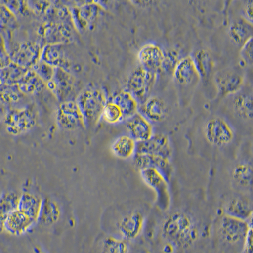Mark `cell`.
Listing matches in <instances>:
<instances>
[{
    "instance_id": "obj_35",
    "label": "cell",
    "mask_w": 253,
    "mask_h": 253,
    "mask_svg": "<svg viewBox=\"0 0 253 253\" xmlns=\"http://www.w3.org/2000/svg\"><path fill=\"white\" fill-rule=\"evenodd\" d=\"M233 109L237 116L244 119L253 118V96L252 94L237 95L233 100Z\"/></svg>"
},
{
    "instance_id": "obj_44",
    "label": "cell",
    "mask_w": 253,
    "mask_h": 253,
    "mask_svg": "<svg viewBox=\"0 0 253 253\" xmlns=\"http://www.w3.org/2000/svg\"><path fill=\"white\" fill-rule=\"evenodd\" d=\"M12 62L10 54L6 48L3 36L0 34V69L8 66Z\"/></svg>"
},
{
    "instance_id": "obj_18",
    "label": "cell",
    "mask_w": 253,
    "mask_h": 253,
    "mask_svg": "<svg viewBox=\"0 0 253 253\" xmlns=\"http://www.w3.org/2000/svg\"><path fill=\"white\" fill-rule=\"evenodd\" d=\"M35 223L28 215L17 209L9 214L6 218L3 230L13 236H21L28 232Z\"/></svg>"
},
{
    "instance_id": "obj_3",
    "label": "cell",
    "mask_w": 253,
    "mask_h": 253,
    "mask_svg": "<svg viewBox=\"0 0 253 253\" xmlns=\"http://www.w3.org/2000/svg\"><path fill=\"white\" fill-rule=\"evenodd\" d=\"M37 123V113L33 105L13 108L4 116V123L9 134L19 135L33 129Z\"/></svg>"
},
{
    "instance_id": "obj_37",
    "label": "cell",
    "mask_w": 253,
    "mask_h": 253,
    "mask_svg": "<svg viewBox=\"0 0 253 253\" xmlns=\"http://www.w3.org/2000/svg\"><path fill=\"white\" fill-rule=\"evenodd\" d=\"M128 251L129 248L124 239L108 236L103 241V253H128Z\"/></svg>"
},
{
    "instance_id": "obj_28",
    "label": "cell",
    "mask_w": 253,
    "mask_h": 253,
    "mask_svg": "<svg viewBox=\"0 0 253 253\" xmlns=\"http://www.w3.org/2000/svg\"><path fill=\"white\" fill-rule=\"evenodd\" d=\"M112 151L115 156L121 159L134 158L137 151V142L129 135H121L113 142Z\"/></svg>"
},
{
    "instance_id": "obj_29",
    "label": "cell",
    "mask_w": 253,
    "mask_h": 253,
    "mask_svg": "<svg viewBox=\"0 0 253 253\" xmlns=\"http://www.w3.org/2000/svg\"><path fill=\"white\" fill-rule=\"evenodd\" d=\"M60 216L61 208L56 200L49 198L42 199L38 221L42 224L51 225L59 220Z\"/></svg>"
},
{
    "instance_id": "obj_31",
    "label": "cell",
    "mask_w": 253,
    "mask_h": 253,
    "mask_svg": "<svg viewBox=\"0 0 253 253\" xmlns=\"http://www.w3.org/2000/svg\"><path fill=\"white\" fill-rule=\"evenodd\" d=\"M192 57L198 76L203 79L209 78L213 69V58L209 52L205 49H199Z\"/></svg>"
},
{
    "instance_id": "obj_4",
    "label": "cell",
    "mask_w": 253,
    "mask_h": 253,
    "mask_svg": "<svg viewBox=\"0 0 253 253\" xmlns=\"http://www.w3.org/2000/svg\"><path fill=\"white\" fill-rule=\"evenodd\" d=\"M157 74L142 66L135 68L126 79V91L130 92L137 101H144L155 84Z\"/></svg>"
},
{
    "instance_id": "obj_11",
    "label": "cell",
    "mask_w": 253,
    "mask_h": 253,
    "mask_svg": "<svg viewBox=\"0 0 253 253\" xmlns=\"http://www.w3.org/2000/svg\"><path fill=\"white\" fill-rule=\"evenodd\" d=\"M56 121L63 129L72 130L85 126L82 113L74 101L60 103L56 112Z\"/></svg>"
},
{
    "instance_id": "obj_40",
    "label": "cell",
    "mask_w": 253,
    "mask_h": 253,
    "mask_svg": "<svg viewBox=\"0 0 253 253\" xmlns=\"http://www.w3.org/2000/svg\"><path fill=\"white\" fill-rule=\"evenodd\" d=\"M179 60V56H178L177 51L169 50L164 52L162 71L166 72L167 74H173L174 70H175Z\"/></svg>"
},
{
    "instance_id": "obj_33",
    "label": "cell",
    "mask_w": 253,
    "mask_h": 253,
    "mask_svg": "<svg viewBox=\"0 0 253 253\" xmlns=\"http://www.w3.org/2000/svg\"><path fill=\"white\" fill-rule=\"evenodd\" d=\"M28 70L12 62L8 66L0 69V81L5 84L17 85Z\"/></svg>"
},
{
    "instance_id": "obj_2",
    "label": "cell",
    "mask_w": 253,
    "mask_h": 253,
    "mask_svg": "<svg viewBox=\"0 0 253 253\" xmlns=\"http://www.w3.org/2000/svg\"><path fill=\"white\" fill-rule=\"evenodd\" d=\"M76 102L82 113L85 126H90L98 123L102 117L107 98L100 88L88 87L76 97Z\"/></svg>"
},
{
    "instance_id": "obj_30",
    "label": "cell",
    "mask_w": 253,
    "mask_h": 253,
    "mask_svg": "<svg viewBox=\"0 0 253 253\" xmlns=\"http://www.w3.org/2000/svg\"><path fill=\"white\" fill-rule=\"evenodd\" d=\"M231 176L235 183L244 188L252 186L253 167L250 163L242 162L233 167Z\"/></svg>"
},
{
    "instance_id": "obj_45",
    "label": "cell",
    "mask_w": 253,
    "mask_h": 253,
    "mask_svg": "<svg viewBox=\"0 0 253 253\" xmlns=\"http://www.w3.org/2000/svg\"><path fill=\"white\" fill-rule=\"evenodd\" d=\"M243 243L244 252L245 253H253V225L248 229Z\"/></svg>"
},
{
    "instance_id": "obj_8",
    "label": "cell",
    "mask_w": 253,
    "mask_h": 253,
    "mask_svg": "<svg viewBox=\"0 0 253 253\" xmlns=\"http://www.w3.org/2000/svg\"><path fill=\"white\" fill-rule=\"evenodd\" d=\"M46 87L55 95L61 103L72 101L76 95L75 79L69 72L55 67L53 78L46 83Z\"/></svg>"
},
{
    "instance_id": "obj_27",
    "label": "cell",
    "mask_w": 253,
    "mask_h": 253,
    "mask_svg": "<svg viewBox=\"0 0 253 253\" xmlns=\"http://www.w3.org/2000/svg\"><path fill=\"white\" fill-rule=\"evenodd\" d=\"M253 24L245 19L235 20L230 25L229 35L234 43L243 45L253 37Z\"/></svg>"
},
{
    "instance_id": "obj_39",
    "label": "cell",
    "mask_w": 253,
    "mask_h": 253,
    "mask_svg": "<svg viewBox=\"0 0 253 253\" xmlns=\"http://www.w3.org/2000/svg\"><path fill=\"white\" fill-rule=\"evenodd\" d=\"M55 69V67H52L48 63L40 59L31 69H33L44 81V83H46L53 78Z\"/></svg>"
},
{
    "instance_id": "obj_12",
    "label": "cell",
    "mask_w": 253,
    "mask_h": 253,
    "mask_svg": "<svg viewBox=\"0 0 253 253\" xmlns=\"http://www.w3.org/2000/svg\"><path fill=\"white\" fill-rule=\"evenodd\" d=\"M100 8L95 2L87 1L74 6L70 10L72 21L76 28L80 31L93 28L99 13Z\"/></svg>"
},
{
    "instance_id": "obj_19",
    "label": "cell",
    "mask_w": 253,
    "mask_h": 253,
    "mask_svg": "<svg viewBox=\"0 0 253 253\" xmlns=\"http://www.w3.org/2000/svg\"><path fill=\"white\" fill-rule=\"evenodd\" d=\"M218 91L221 96L237 93L243 85V78L237 72L232 71L219 72L215 76Z\"/></svg>"
},
{
    "instance_id": "obj_7",
    "label": "cell",
    "mask_w": 253,
    "mask_h": 253,
    "mask_svg": "<svg viewBox=\"0 0 253 253\" xmlns=\"http://www.w3.org/2000/svg\"><path fill=\"white\" fill-rule=\"evenodd\" d=\"M204 134L207 141L216 147L229 145L234 138L233 128L220 117H214L206 123Z\"/></svg>"
},
{
    "instance_id": "obj_24",
    "label": "cell",
    "mask_w": 253,
    "mask_h": 253,
    "mask_svg": "<svg viewBox=\"0 0 253 253\" xmlns=\"http://www.w3.org/2000/svg\"><path fill=\"white\" fill-rule=\"evenodd\" d=\"M120 108L124 120H126L136 114L138 102L136 99L126 90H123L113 94L111 101Z\"/></svg>"
},
{
    "instance_id": "obj_43",
    "label": "cell",
    "mask_w": 253,
    "mask_h": 253,
    "mask_svg": "<svg viewBox=\"0 0 253 253\" xmlns=\"http://www.w3.org/2000/svg\"><path fill=\"white\" fill-rule=\"evenodd\" d=\"M253 49V37H252L242 46L241 49L242 60L247 65H252Z\"/></svg>"
},
{
    "instance_id": "obj_25",
    "label": "cell",
    "mask_w": 253,
    "mask_h": 253,
    "mask_svg": "<svg viewBox=\"0 0 253 253\" xmlns=\"http://www.w3.org/2000/svg\"><path fill=\"white\" fill-rule=\"evenodd\" d=\"M42 203V199L39 196L31 193H24L20 196L18 209L35 222H37L39 219Z\"/></svg>"
},
{
    "instance_id": "obj_42",
    "label": "cell",
    "mask_w": 253,
    "mask_h": 253,
    "mask_svg": "<svg viewBox=\"0 0 253 253\" xmlns=\"http://www.w3.org/2000/svg\"><path fill=\"white\" fill-rule=\"evenodd\" d=\"M51 1H28L29 10L33 11L36 15L44 17L47 9L50 6Z\"/></svg>"
},
{
    "instance_id": "obj_38",
    "label": "cell",
    "mask_w": 253,
    "mask_h": 253,
    "mask_svg": "<svg viewBox=\"0 0 253 253\" xmlns=\"http://www.w3.org/2000/svg\"><path fill=\"white\" fill-rule=\"evenodd\" d=\"M102 117L107 123L117 124L124 121L123 113L120 108L112 101H107L104 108Z\"/></svg>"
},
{
    "instance_id": "obj_1",
    "label": "cell",
    "mask_w": 253,
    "mask_h": 253,
    "mask_svg": "<svg viewBox=\"0 0 253 253\" xmlns=\"http://www.w3.org/2000/svg\"><path fill=\"white\" fill-rule=\"evenodd\" d=\"M162 232L169 241L178 247H188L198 236L197 226L189 214L175 211L163 221Z\"/></svg>"
},
{
    "instance_id": "obj_5",
    "label": "cell",
    "mask_w": 253,
    "mask_h": 253,
    "mask_svg": "<svg viewBox=\"0 0 253 253\" xmlns=\"http://www.w3.org/2000/svg\"><path fill=\"white\" fill-rule=\"evenodd\" d=\"M73 26L69 22H45L38 29V35L45 45L69 44L74 40Z\"/></svg>"
},
{
    "instance_id": "obj_10",
    "label": "cell",
    "mask_w": 253,
    "mask_h": 253,
    "mask_svg": "<svg viewBox=\"0 0 253 253\" xmlns=\"http://www.w3.org/2000/svg\"><path fill=\"white\" fill-rule=\"evenodd\" d=\"M12 62L31 69L41 59L42 49L37 42H25L8 49Z\"/></svg>"
},
{
    "instance_id": "obj_23",
    "label": "cell",
    "mask_w": 253,
    "mask_h": 253,
    "mask_svg": "<svg viewBox=\"0 0 253 253\" xmlns=\"http://www.w3.org/2000/svg\"><path fill=\"white\" fill-rule=\"evenodd\" d=\"M174 78L180 84L188 85L198 76L192 56H186L180 59L173 73Z\"/></svg>"
},
{
    "instance_id": "obj_15",
    "label": "cell",
    "mask_w": 253,
    "mask_h": 253,
    "mask_svg": "<svg viewBox=\"0 0 253 253\" xmlns=\"http://www.w3.org/2000/svg\"><path fill=\"white\" fill-rule=\"evenodd\" d=\"M126 128L137 143L148 141L154 135L151 122L139 112L126 120Z\"/></svg>"
},
{
    "instance_id": "obj_17",
    "label": "cell",
    "mask_w": 253,
    "mask_h": 253,
    "mask_svg": "<svg viewBox=\"0 0 253 253\" xmlns=\"http://www.w3.org/2000/svg\"><path fill=\"white\" fill-rule=\"evenodd\" d=\"M164 51L158 45L149 43L140 49L138 59L142 67L155 74L162 71Z\"/></svg>"
},
{
    "instance_id": "obj_6",
    "label": "cell",
    "mask_w": 253,
    "mask_h": 253,
    "mask_svg": "<svg viewBox=\"0 0 253 253\" xmlns=\"http://www.w3.org/2000/svg\"><path fill=\"white\" fill-rule=\"evenodd\" d=\"M142 180L157 194L158 204L162 210L168 209L170 203V193L168 180L161 170L153 167L140 170Z\"/></svg>"
},
{
    "instance_id": "obj_34",
    "label": "cell",
    "mask_w": 253,
    "mask_h": 253,
    "mask_svg": "<svg viewBox=\"0 0 253 253\" xmlns=\"http://www.w3.org/2000/svg\"><path fill=\"white\" fill-rule=\"evenodd\" d=\"M24 96L17 85L0 84V103L3 105L13 107L21 102Z\"/></svg>"
},
{
    "instance_id": "obj_14",
    "label": "cell",
    "mask_w": 253,
    "mask_h": 253,
    "mask_svg": "<svg viewBox=\"0 0 253 253\" xmlns=\"http://www.w3.org/2000/svg\"><path fill=\"white\" fill-rule=\"evenodd\" d=\"M145 218L141 211L130 212L123 216L117 223V229L124 239L132 240L141 234Z\"/></svg>"
},
{
    "instance_id": "obj_46",
    "label": "cell",
    "mask_w": 253,
    "mask_h": 253,
    "mask_svg": "<svg viewBox=\"0 0 253 253\" xmlns=\"http://www.w3.org/2000/svg\"><path fill=\"white\" fill-rule=\"evenodd\" d=\"M253 1L252 0L245 2V6H244L243 11L245 17L244 19L247 20L248 21L253 24Z\"/></svg>"
},
{
    "instance_id": "obj_21",
    "label": "cell",
    "mask_w": 253,
    "mask_h": 253,
    "mask_svg": "<svg viewBox=\"0 0 253 253\" xmlns=\"http://www.w3.org/2000/svg\"><path fill=\"white\" fill-rule=\"evenodd\" d=\"M142 115L149 121L160 123L168 116V106L163 99L157 96L148 97L142 107Z\"/></svg>"
},
{
    "instance_id": "obj_22",
    "label": "cell",
    "mask_w": 253,
    "mask_h": 253,
    "mask_svg": "<svg viewBox=\"0 0 253 253\" xmlns=\"http://www.w3.org/2000/svg\"><path fill=\"white\" fill-rule=\"evenodd\" d=\"M225 214L248 221L253 218L252 206L247 199L236 196L230 199L224 207Z\"/></svg>"
},
{
    "instance_id": "obj_9",
    "label": "cell",
    "mask_w": 253,
    "mask_h": 253,
    "mask_svg": "<svg viewBox=\"0 0 253 253\" xmlns=\"http://www.w3.org/2000/svg\"><path fill=\"white\" fill-rule=\"evenodd\" d=\"M252 218L246 221L224 214L219 222V234L228 243L235 244L244 241L248 229L253 225Z\"/></svg>"
},
{
    "instance_id": "obj_41",
    "label": "cell",
    "mask_w": 253,
    "mask_h": 253,
    "mask_svg": "<svg viewBox=\"0 0 253 253\" xmlns=\"http://www.w3.org/2000/svg\"><path fill=\"white\" fill-rule=\"evenodd\" d=\"M15 15L26 14L29 8L28 1H1Z\"/></svg>"
},
{
    "instance_id": "obj_47",
    "label": "cell",
    "mask_w": 253,
    "mask_h": 253,
    "mask_svg": "<svg viewBox=\"0 0 253 253\" xmlns=\"http://www.w3.org/2000/svg\"><path fill=\"white\" fill-rule=\"evenodd\" d=\"M0 84H1V81H0Z\"/></svg>"
},
{
    "instance_id": "obj_26",
    "label": "cell",
    "mask_w": 253,
    "mask_h": 253,
    "mask_svg": "<svg viewBox=\"0 0 253 253\" xmlns=\"http://www.w3.org/2000/svg\"><path fill=\"white\" fill-rule=\"evenodd\" d=\"M20 91L25 95L40 94L46 87V83L33 69H29L19 83Z\"/></svg>"
},
{
    "instance_id": "obj_20",
    "label": "cell",
    "mask_w": 253,
    "mask_h": 253,
    "mask_svg": "<svg viewBox=\"0 0 253 253\" xmlns=\"http://www.w3.org/2000/svg\"><path fill=\"white\" fill-rule=\"evenodd\" d=\"M135 167L139 169L153 167L161 170L168 178L170 175L171 167L170 158L161 157V156L143 154L136 153L134 157Z\"/></svg>"
},
{
    "instance_id": "obj_13",
    "label": "cell",
    "mask_w": 253,
    "mask_h": 253,
    "mask_svg": "<svg viewBox=\"0 0 253 253\" xmlns=\"http://www.w3.org/2000/svg\"><path fill=\"white\" fill-rule=\"evenodd\" d=\"M136 153L171 158L172 146L168 135L164 134H154L148 141L137 143Z\"/></svg>"
},
{
    "instance_id": "obj_36",
    "label": "cell",
    "mask_w": 253,
    "mask_h": 253,
    "mask_svg": "<svg viewBox=\"0 0 253 253\" xmlns=\"http://www.w3.org/2000/svg\"><path fill=\"white\" fill-rule=\"evenodd\" d=\"M17 25L15 15L0 1V34L4 40L8 39L10 32L17 28Z\"/></svg>"
},
{
    "instance_id": "obj_16",
    "label": "cell",
    "mask_w": 253,
    "mask_h": 253,
    "mask_svg": "<svg viewBox=\"0 0 253 253\" xmlns=\"http://www.w3.org/2000/svg\"><path fill=\"white\" fill-rule=\"evenodd\" d=\"M65 46L64 44L45 45L42 49L41 59L52 67L61 68L70 73L72 62Z\"/></svg>"
},
{
    "instance_id": "obj_32",
    "label": "cell",
    "mask_w": 253,
    "mask_h": 253,
    "mask_svg": "<svg viewBox=\"0 0 253 253\" xmlns=\"http://www.w3.org/2000/svg\"><path fill=\"white\" fill-rule=\"evenodd\" d=\"M20 196L14 192H5L0 195V231H3L4 220L9 214L18 209Z\"/></svg>"
}]
</instances>
